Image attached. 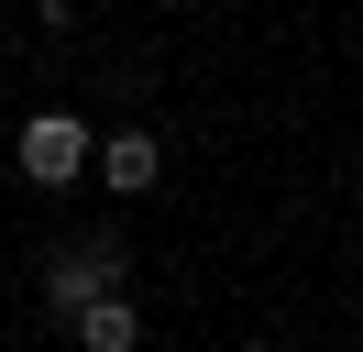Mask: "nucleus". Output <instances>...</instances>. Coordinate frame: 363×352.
Masks as SVG:
<instances>
[{
	"instance_id": "obj_3",
	"label": "nucleus",
	"mask_w": 363,
	"mask_h": 352,
	"mask_svg": "<svg viewBox=\"0 0 363 352\" xmlns=\"http://www.w3.org/2000/svg\"><path fill=\"white\" fill-rule=\"evenodd\" d=\"M67 330H77V352H143V308L121 297V286H111V297H89Z\"/></svg>"
},
{
	"instance_id": "obj_2",
	"label": "nucleus",
	"mask_w": 363,
	"mask_h": 352,
	"mask_svg": "<svg viewBox=\"0 0 363 352\" xmlns=\"http://www.w3.org/2000/svg\"><path fill=\"white\" fill-rule=\"evenodd\" d=\"M89 121H77V110H33L23 121V176L33 187H77V176H89Z\"/></svg>"
},
{
	"instance_id": "obj_4",
	"label": "nucleus",
	"mask_w": 363,
	"mask_h": 352,
	"mask_svg": "<svg viewBox=\"0 0 363 352\" xmlns=\"http://www.w3.org/2000/svg\"><path fill=\"white\" fill-rule=\"evenodd\" d=\"M89 165H99V176H111V187H121V198H143V187H155V176H165V143H155V132H111V143H99V154H89Z\"/></svg>"
},
{
	"instance_id": "obj_5",
	"label": "nucleus",
	"mask_w": 363,
	"mask_h": 352,
	"mask_svg": "<svg viewBox=\"0 0 363 352\" xmlns=\"http://www.w3.org/2000/svg\"><path fill=\"white\" fill-rule=\"evenodd\" d=\"M33 11H45V22H67V0H33Z\"/></svg>"
},
{
	"instance_id": "obj_1",
	"label": "nucleus",
	"mask_w": 363,
	"mask_h": 352,
	"mask_svg": "<svg viewBox=\"0 0 363 352\" xmlns=\"http://www.w3.org/2000/svg\"><path fill=\"white\" fill-rule=\"evenodd\" d=\"M111 286H121V242L111 231H77V242L45 253V308H55V319H77V308L111 297Z\"/></svg>"
}]
</instances>
